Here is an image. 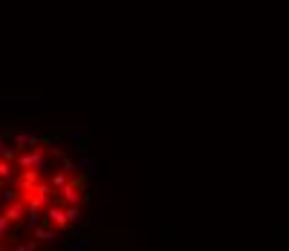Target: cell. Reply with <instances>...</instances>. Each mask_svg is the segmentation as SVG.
I'll list each match as a JSON object with an SVG mask.
<instances>
[{"label": "cell", "mask_w": 289, "mask_h": 251, "mask_svg": "<svg viewBox=\"0 0 289 251\" xmlns=\"http://www.w3.org/2000/svg\"><path fill=\"white\" fill-rule=\"evenodd\" d=\"M6 231H9V220L0 214V237H6Z\"/></svg>", "instance_id": "cell-12"}, {"label": "cell", "mask_w": 289, "mask_h": 251, "mask_svg": "<svg viewBox=\"0 0 289 251\" xmlns=\"http://www.w3.org/2000/svg\"><path fill=\"white\" fill-rule=\"evenodd\" d=\"M64 214H67V222H69V225H72V222H78V220H81V208H78V202L67 205V208H64Z\"/></svg>", "instance_id": "cell-7"}, {"label": "cell", "mask_w": 289, "mask_h": 251, "mask_svg": "<svg viewBox=\"0 0 289 251\" xmlns=\"http://www.w3.org/2000/svg\"><path fill=\"white\" fill-rule=\"evenodd\" d=\"M41 179V173H38V167H23V173H21V179H18V185H21V190H29Z\"/></svg>", "instance_id": "cell-4"}, {"label": "cell", "mask_w": 289, "mask_h": 251, "mask_svg": "<svg viewBox=\"0 0 289 251\" xmlns=\"http://www.w3.org/2000/svg\"><path fill=\"white\" fill-rule=\"evenodd\" d=\"M12 139H15V147H21V150L23 147H38V136H32V133H15Z\"/></svg>", "instance_id": "cell-5"}, {"label": "cell", "mask_w": 289, "mask_h": 251, "mask_svg": "<svg viewBox=\"0 0 289 251\" xmlns=\"http://www.w3.org/2000/svg\"><path fill=\"white\" fill-rule=\"evenodd\" d=\"M9 176H12V162L0 159V179H9Z\"/></svg>", "instance_id": "cell-11"}, {"label": "cell", "mask_w": 289, "mask_h": 251, "mask_svg": "<svg viewBox=\"0 0 289 251\" xmlns=\"http://www.w3.org/2000/svg\"><path fill=\"white\" fill-rule=\"evenodd\" d=\"M26 222H29V228L41 222V208H35V205H26Z\"/></svg>", "instance_id": "cell-8"}, {"label": "cell", "mask_w": 289, "mask_h": 251, "mask_svg": "<svg viewBox=\"0 0 289 251\" xmlns=\"http://www.w3.org/2000/svg\"><path fill=\"white\" fill-rule=\"evenodd\" d=\"M23 211H26V202H23V199H15V202H9V205H6L3 217L9 220V225H12V222H21V220H23Z\"/></svg>", "instance_id": "cell-3"}, {"label": "cell", "mask_w": 289, "mask_h": 251, "mask_svg": "<svg viewBox=\"0 0 289 251\" xmlns=\"http://www.w3.org/2000/svg\"><path fill=\"white\" fill-rule=\"evenodd\" d=\"M46 220L52 222L58 231H72V228H69V222H67L64 205H52V202H49V205H46Z\"/></svg>", "instance_id": "cell-1"}, {"label": "cell", "mask_w": 289, "mask_h": 251, "mask_svg": "<svg viewBox=\"0 0 289 251\" xmlns=\"http://www.w3.org/2000/svg\"><path fill=\"white\" fill-rule=\"evenodd\" d=\"M64 182H67V173H64V170H58V173H52V179H49V185H52V188H61Z\"/></svg>", "instance_id": "cell-10"}, {"label": "cell", "mask_w": 289, "mask_h": 251, "mask_svg": "<svg viewBox=\"0 0 289 251\" xmlns=\"http://www.w3.org/2000/svg\"><path fill=\"white\" fill-rule=\"evenodd\" d=\"M35 249H38V243H35V240H32V243H21V246H18V251H35Z\"/></svg>", "instance_id": "cell-13"}, {"label": "cell", "mask_w": 289, "mask_h": 251, "mask_svg": "<svg viewBox=\"0 0 289 251\" xmlns=\"http://www.w3.org/2000/svg\"><path fill=\"white\" fill-rule=\"evenodd\" d=\"M15 162L21 167H44V150L32 147V153H21V156H15Z\"/></svg>", "instance_id": "cell-2"}, {"label": "cell", "mask_w": 289, "mask_h": 251, "mask_svg": "<svg viewBox=\"0 0 289 251\" xmlns=\"http://www.w3.org/2000/svg\"><path fill=\"white\" fill-rule=\"evenodd\" d=\"M61 170H64V173L78 170V162H75V159H69V156H61Z\"/></svg>", "instance_id": "cell-9"}, {"label": "cell", "mask_w": 289, "mask_h": 251, "mask_svg": "<svg viewBox=\"0 0 289 251\" xmlns=\"http://www.w3.org/2000/svg\"><path fill=\"white\" fill-rule=\"evenodd\" d=\"M15 199H21V190H15V188H0V202H3V205H9V202H15Z\"/></svg>", "instance_id": "cell-6"}]
</instances>
